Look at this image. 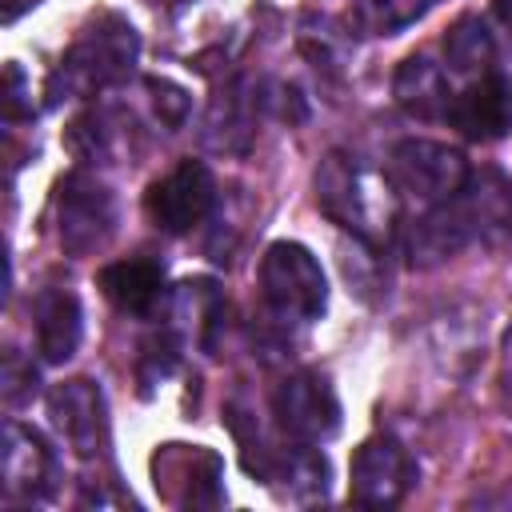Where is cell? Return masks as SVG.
Instances as JSON below:
<instances>
[{"mask_svg": "<svg viewBox=\"0 0 512 512\" xmlns=\"http://www.w3.org/2000/svg\"><path fill=\"white\" fill-rule=\"evenodd\" d=\"M388 180L400 196L416 200V204H444L448 196H456L468 180V164L456 148L436 144V140H400L388 156Z\"/></svg>", "mask_w": 512, "mask_h": 512, "instance_id": "cell-5", "label": "cell"}, {"mask_svg": "<svg viewBox=\"0 0 512 512\" xmlns=\"http://www.w3.org/2000/svg\"><path fill=\"white\" fill-rule=\"evenodd\" d=\"M212 200H216V184H212V172L200 164V160H180L168 176H160L148 196H144V212L148 220L168 232V236H180V232H192L208 212H212Z\"/></svg>", "mask_w": 512, "mask_h": 512, "instance_id": "cell-8", "label": "cell"}, {"mask_svg": "<svg viewBox=\"0 0 512 512\" xmlns=\"http://www.w3.org/2000/svg\"><path fill=\"white\" fill-rule=\"evenodd\" d=\"M492 56H496V44L480 16H460L444 32V64L452 76H476V72L484 76L492 72Z\"/></svg>", "mask_w": 512, "mask_h": 512, "instance_id": "cell-16", "label": "cell"}, {"mask_svg": "<svg viewBox=\"0 0 512 512\" xmlns=\"http://www.w3.org/2000/svg\"><path fill=\"white\" fill-rule=\"evenodd\" d=\"M316 200L336 224H344L356 240H368V244L388 228L396 212L392 180H380L360 160L340 156V152H332L316 168Z\"/></svg>", "mask_w": 512, "mask_h": 512, "instance_id": "cell-3", "label": "cell"}, {"mask_svg": "<svg viewBox=\"0 0 512 512\" xmlns=\"http://www.w3.org/2000/svg\"><path fill=\"white\" fill-rule=\"evenodd\" d=\"M48 416L56 424V432L64 436V444L92 460L104 452L108 444V408H104V392L92 380H64L48 392Z\"/></svg>", "mask_w": 512, "mask_h": 512, "instance_id": "cell-10", "label": "cell"}, {"mask_svg": "<svg viewBox=\"0 0 512 512\" xmlns=\"http://www.w3.org/2000/svg\"><path fill=\"white\" fill-rule=\"evenodd\" d=\"M392 96L408 116H420V120L448 116L452 108L448 68L436 64L432 56H408L392 76Z\"/></svg>", "mask_w": 512, "mask_h": 512, "instance_id": "cell-14", "label": "cell"}, {"mask_svg": "<svg viewBox=\"0 0 512 512\" xmlns=\"http://www.w3.org/2000/svg\"><path fill=\"white\" fill-rule=\"evenodd\" d=\"M260 296L284 324L320 320L328 308V280L320 260L296 240L268 244L260 256Z\"/></svg>", "mask_w": 512, "mask_h": 512, "instance_id": "cell-4", "label": "cell"}, {"mask_svg": "<svg viewBox=\"0 0 512 512\" xmlns=\"http://www.w3.org/2000/svg\"><path fill=\"white\" fill-rule=\"evenodd\" d=\"M416 484V460L408 456V448L388 436L376 432L368 436L356 452H352V472H348V496L364 508H392L408 496V488Z\"/></svg>", "mask_w": 512, "mask_h": 512, "instance_id": "cell-7", "label": "cell"}, {"mask_svg": "<svg viewBox=\"0 0 512 512\" xmlns=\"http://www.w3.org/2000/svg\"><path fill=\"white\" fill-rule=\"evenodd\" d=\"M492 12H496V20L512 32V0H492Z\"/></svg>", "mask_w": 512, "mask_h": 512, "instance_id": "cell-22", "label": "cell"}, {"mask_svg": "<svg viewBox=\"0 0 512 512\" xmlns=\"http://www.w3.org/2000/svg\"><path fill=\"white\" fill-rule=\"evenodd\" d=\"M148 92H152V104H156V116L168 124V128H180L184 116H188V92L172 80H148Z\"/></svg>", "mask_w": 512, "mask_h": 512, "instance_id": "cell-19", "label": "cell"}, {"mask_svg": "<svg viewBox=\"0 0 512 512\" xmlns=\"http://www.w3.org/2000/svg\"><path fill=\"white\" fill-rule=\"evenodd\" d=\"M504 236H512V180L500 168H480L468 172L456 196L416 220L408 232V260L416 268H432L468 244H500Z\"/></svg>", "mask_w": 512, "mask_h": 512, "instance_id": "cell-1", "label": "cell"}, {"mask_svg": "<svg viewBox=\"0 0 512 512\" xmlns=\"http://www.w3.org/2000/svg\"><path fill=\"white\" fill-rule=\"evenodd\" d=\"M112 140H116V132H112V124H108L104 112L80 116V120L72 124V132H68V148H72L80 160H108V156H112Z\"/></svg>", "mask_w": 512, "mask_h": 512, "instance_id": "cell-18", "label": "cell"}, {"mask_svg": "<svg viewBox=\"0 0 512 512\" xmlns=\"http://www.w3.org/2000/svg\"><path fill=\"white\" fill-rule=\"evenodd\" d=\"M100 292L120 308V312H152L160 292H164V268L156 260L132 256L100 268Z\"/></svg>", "mask_w": 512, "mask_h": 512, "instance_id": "cell-15", "label": "cell"}, {"mask_svg": "<svg viewBox=\"0 0 512 512\" xmlns=\"http://www.w3.org/2000/svg\"><path fill=\"white\" fill-rule=\"evenodd\" d=\"M36 392V372H32V364H24L16 352H8V360H4V400L8 404H20L24 396H32Z\"/></svg>", "mask_w": 512, "mask_h": 512, "instance_id": "cell-20", "label": "cell"}, {"mask_svg": "<svg viewBox=\"0 0 512 512\" xmlns=\"http://www.w3.org/2000/svg\"><path fill=\"white\" fill-rule=\"evenodd\" d=\"M56 488V456L40 432L8 420L4 428V492L20 500H40Z\"/></svg>", "mask_w": 512, "mask_h": 512, "instance_id": "cell-12", "label": "cell"}, {"mask_svg": "<svg viewBox=\"0 0 512 512\" xmlns=\"http://www.w3.org/2000/svg\"><path fill=\"white\" fill-rule=\"evenodd\" d=\"M32 320H36V352L48 364H64L76 356L84 336V312L68 288H44L32 304Z\"/></svg>", "mask_w": 512, "mask_h": 512, "instance_id": "cell-13", "label": "cell"}, {"mask_svg": "<svg viewBox=\"0 0 512 512\" xmlns=\"http://www.w3.org/2000/svg\"><path fill=\"white\" fill-rule=\"evenodd\" d=\"M272 412L280 428L300 444H320L340 428V400L320 372H292L276 388Z\"/></svg>", "mask_w": 512, "mask_h": 512, "instance_id": "cell-9", "label": "cell"}, {"mask_svg": "<svg viewBox=\"0 0 512 512\" xmlns=\"http://www.w3.org/2000/svg\"><path fill=\"white\" fill-rule=\"evenodd\" d=\"M432 4L436 0H360L356 4V20L372 36H392V32L416 24Z\"/></svg>", "mask_w": 512, "mask_h": 512, "instance_id": "cell-17", "label": "cell"}, {"mask_svg": "<svg viewBox=\"0 0 512 512\" xmlns=\"http://www.w3.org/2000/svg\"><path fill=\"white\" fill-rule=\"evenodd\" d=\"M500 400L512 412V328L504 332V344H500Z\"/></svg>", "mask_w": 512, "mask_h": 512, "instance_id": "cell-21", "label": "cell"}, {"mask_svg": "<svg viewBox=\"0 0 512 512\" xmlns=\"http://www.w3.org/2000/svg\"><path fill=\"white\" fill-rule=\"evenodd\" d=\"M116 228V200L104 180L68 172L56 188V240L68 256H92Z\"/></svg>", "mask_w": 512, "mask_h": 512, "instance_id": "cell-6", "label": "cell"}, {"mask_svg": "<svg viewBox=\"0 0 512 512\" xmlns=\"http://www.w3.org/2000/svg\"><path fill=\"white\" fill-rule=\"evenodd\" d=\"M448 120L468 140H480V144L508 136V128H512V80L500 72H484L460 96H452Z\"/></svg>", "mask_w": 512, "mask_h": 512, "instance_id": "cell-11", "label": "cell"}, {"mask_svg": "<svg viewBox=\"0 0 512 512\" xmlns=\"http://www.w3.org/2000/svg\"><path fill=\"white\" fill-rule=\"evenodd\" d=\"M136 56H140L136 28L128 20L104 12V16H96L80 32V40L64 52L56 72L48 76V100H68V96L100 92V88L124 80L132 72Z\"/></svg>", "mask_w": 512, "mask_h": 512, "instance_id": "cell-2", "label": "cell"}]
</instances>
